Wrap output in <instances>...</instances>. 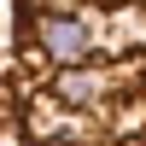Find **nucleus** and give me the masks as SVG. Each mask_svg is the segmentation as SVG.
Segmentation results:
<instances>
[{
	"mask_svg": "<svg viewBox=\"0 0 146 146\" xmlns=\"http://www.w3.org/2000/svg\"><path fill=\"white\" fill-rule=\"evenodd\" d=\"M0 88L12 146H146V0H6Z\"/></svg>",
	"mask_w": 146,
	"mask_h": 146,
	"instance_id": "f257e3e1",
	"label": "nucleus"
},
{
	"mask_svg": "<svg viewBox=\"0 0 146 146\" xmlns=\"http://www.w3.org/2000/svg\"><path fill=\"white\" fill-rule=\"evenodd\" d=\"M6 6V0H0ZM0 140H6V88H0Z\"/></svg>",
	"mask_w": 146,
	"mask_h": 146,
	"instance_id": "f03ea898",
	"label": "nucleus"
}]
</instances>
